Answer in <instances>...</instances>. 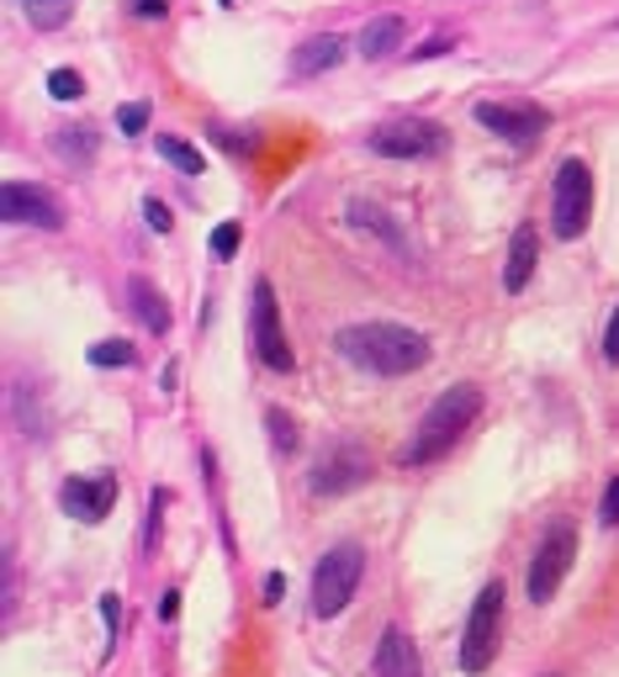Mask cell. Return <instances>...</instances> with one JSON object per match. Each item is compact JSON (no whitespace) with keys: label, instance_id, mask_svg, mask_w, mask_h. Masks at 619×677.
Returning <instances> with one entry per match:
<instances>
[{"label":"cell","instance_id":"obj_29","mask_svg":"<svg viewBox=\"0 0 619 677\" xmlns=\"http://www.w3.org/2000/svg\"><path fill=\"white\" fill-rule=\"evenodd\" d=\"M604 360L619 365V307H615V318H609V328H604Z\"/></svg>","mask_w":619,"mask_h":677},{"label":"cell","instance_id":"obj_31","mask_svg":"<svg viewBox=\"0 0 619 677\" xmlns=\"http://www.w3.org/2000/svg\"><path fill=\"white\" fill-rule=\"evenodd\" d=\"M101 619H106V630L117 635V624H122V603H117V593H101Z\"/></svg>","mask_w":619,"mask_h":677},{"label":"cell","instance_id":"obj_15","mask_svg":"<svg viewBox=\"0 0 619 677\" xmlns=\"http://www.w3.org/2000/svg\"><path fill=\"white\" fill-rule=\"evenodd\" d=\"M345 59V37H334V32H324V37H307L302 48L292 54V75H302V80H313V75H324V69H334V64Z\"/></svg>","mask_w":619,"mask_h":677},{"label":"cell","instance_id":"obj_30","mask_svg":"<svg viewBox=\"0 0 619 677\" xmlns=\"http://www.w3.org/2000/svg\"><path fill=\"white\" fill-rule=\"evenodd\" d=\"M598 519H604V524H619V476L609 482V493H604V508H598Z\"/></svg>","mask_w":619,"mask_h":677},{"label":"cell","instance_id":"obj_13","mask_svg":"<svg viewBox=\"0 0 619 677\" xmlns=\"http://www.w3.org/2000/svg\"><path fill=\"white\" fill-rule=\"evenodd\" d=\"M376 677H424L418 651H413V641L397 630V624H386L382 641H376Z\"/></svg>","mask_w":619,"mask_h":677},{"label":"cell","instance_id":"obj_24","mask_svg":"<svg viewBox=\"0 0 619 677\" xmlns=\"http://www.w3.org/2000/svg\"><path fill=\"white\" fill-rule=\"evenodd\" d=\"M144 217H148V228H154V234H170V223H176V217H170V206L159 202V196H148V202H144Z\"/></svg>","mask_w":619,"mask_h":677},{"label":"cell","instance_id":"obj_23","mask_svg":"<svg viewBox=\"0 0 619 677\" xmlns=\"http://www.w3.org/2000/svg\"><path fill=\"white\" fill-rule=\"evenodd\" d=\"M266 424H270V440H275V450H286V455H292V450H296V424H292V418H286L281 408H270Z\"/></svg>","mask_w":619,"mask_h":677},{"label":"cell","instance_id":"obj_10","mask_svg":"<svg viewBox=\"0 0 619 677\" xmlns=\"http://www.w3.org/2000/svg\"><path fill=\"white\" fill-rule=\"evenodd\" d=\"M371 476V455L360 450L354 440L334 444L324 461L313 466V493H328V498H339V493H350V487H360Z\"/></svg>","mask_w":619,"mask_h":677},{"label":"cell","instance_id":"obj_20","mask_svg":"<svg viewBox=\"0 0 619 677\" xmlns=\"http://www.w3.org/2000/svg\"><path fill=\"white\" fill-rule=\"evenodd\" d=\"M138 350L127 345V339H101V345H90V365H133Z\"/></svg>","mask_w":619,"mask_h":677},{"label":"cell","instance_id":"obj_28","mask_svg":"<svg viewBox=\"0 0 619 677\" xmlns=\"http://www.w3.org/2000/svg\"><path fill=\"white\" fill-rule=\"evenodd\" d=\"M212 138H217L223 148H244V154H255V148H260V138H255V133H244V138H238V133H228V127H217Z\"/></svg>","mask_w":619,"mask_h":677},{"label":"cell","instance_id":"obj_17","mask_svg":"<svg viewBox=\"0 0 619 677\" xmlns=\"http://www.w3.org/2000/svg\"><path fill=\"white\" fill-rule=\"evenodd\" d=\"M403 22L397 16H376V22H365V32H360V59H386V54H397L403 48Z\"/></svg>","mask_w":619,"mask_h":677},{"label":"cell","instance_id":"obj_6","mask_svg":"<svg viewBox=\"0 0 619 677\" xmlns=\"http://www.w3.org/2000/svg\"><path fill=\"white\" fill-rule=\"evenodd\" d=\"M577 556V530L556 519L551 530L540 534V545H534V561H530V598L534 603H551L561 588V577H566V566Z\"/></svg>","mask_w":619,"mask_h":677},{"label":"cell","instance_id":"obj_32","mask_svg":"<svg viewBox=\"0 0 619 677\" xmlns=\"http://www.w3.org/2000/svg\"><path fill=\"white\" fill-rule=\"evenodd\" d=\"M64 11H69V5H37L32 16H37L43 27H59V22H64Z\"/></svg>","mask_w":619,"mask_h":677},{"label":"cell","instance_id":"obj_27","mask_svg":"<svg viewBox=\"0 0 619 677\" xmlns=\"http://www.w3.org/2000/svg\"><path fill=\"white\" fill-rule=\"evenodd\" d=\"M127 11H133V16H144V22H165V11H170V0H133Z\"/></svg>","mask_w":619,"mask_h":677},{"label":"cell","instance_id":"obj_14","mask_svg":"<svg viewBox=\"0 0 619 677\" xmlns=\"http://www.w3.org/2000/svg\"><path fill=\"white\" fill-rule=\"evenodd\" d=\"M534 260H540V238H534V228L525 223V228H514V244H508V266H503V286L508 292H525L534 275Z\"/></svg>","mask_w":619,"mask_h":677},{"label":"cell","instance_id":"obj_16","mask_svg":"<svg viewBox=\"0 0 619 677\" xmlns=\"http://www.w3.org/2000/svg\"><path fill=\"white\" fill-rule=\"evenodd\" d=\"M127 296H133V313H138V324H144L148 334H165V328H170V307H165V296H159L154 281L133 275V281H127Z\"/></svg>","mask_w":619,"mask_h":677},{"label":"cell","instance_id":"obj_8","mask_svg":"<svg viewBox=\"0 0 619 677\" xmlns=\"http://www.w3.org/2000/svg\"><path fill=\"white\" fill-rule=\"evenodd\" d=\"M371 154L382 159H435L444 154V127L440 122H386L371 133Z\"/></svg>","mask_w":619,"mask_h":677},{"label":"cell","instance_id":"obj_9","mask_svg":"<svg viewBox=\"0 0 619 677\" xmlns=\"http://www.w3.org/2000/svg\"><path fill=\"white\" fill-rule=\"evenodd\" d=\"M0 212H5V223H27V228H43V234H59L64 228L59 196L43 191V185H27V180H5Z\"/></svg>","mask_w":619,"mask_h":677},{"label":"cell","instance_id":"obj_19","mask_svg":"<svg viewBox=\"0 0 619 677\" xmlns=\"http://www.w3.org/2000/svg\"><path fill=\"white\" fill-rule=\"evenodd\" d=\"M159 154L176 165L180 176H202V154H196L191 144H180V138H159Z\"/></svg>","mask_w":619,"mask_h":677},{"label":"cell","instance_id":"obj_26","mask_svg":"<svg viewBox=\"0 0 619 677\" xmlns=\"http://www.w3.org/2000/svg\"><path fill=\"white\" fill-rule=\"evenodd\" d=\"M234 249H238V223H223V228L212 234V255H217V260H228Z\"/></svg>","mask_w":619,"mask_h":677},{"label":"cell","instance_id":"obj_2","mask_svg":"<svg viewBox=\"0 0 619 677\" xmlns=\"http://www.w3.org/2000/svg\"><path fill=\"white\" fill-rule=\"evenodd\" d=\"M476 413H482V392H476V386H450V392H440V397L429 403V413L418 418V429H413L403 461H408V466L440 461L444 450H455V440L476 424Z\"/></svg>","mask_w":619,"mask_h":677},{"label":"cell","instance_id":"obj_35","mask_svg":"<svg viewBox=\"0 0 619 677\" xmlns=\"http://www.w3.org/2000/svg\"><path fill=\"white\" fill-rule=\"evenodd\" d=\"M27 11H37V5H69V0H22Z\"/></svg>","mask_w":619,"mask_h":677},{"label":"cell","instance_id":"obj_11","mask_svg":"<svg viewBox=\"0 0 619 677\" xmlns=\"http://www.w3.org/2000/svg\"><path fill=\"white\" fill-rule=\"evenodd\" d=\"M476 122L493 127L514 148H530L540 138V127H545V112H534V106H503V101H476Z\"/></svg>","mask_w":619,"mask_h":677},{"label":"cell","instance_id":"obj_5","mask_svg":"<svg viewBox=\"0 0 619 677\" xmlns=\"http://www.w3.org/2000/svg\"><path fill=\"white\" fill-rule=\"evenodd\" d=\"M498 630H503V583H487V588L476 593L466 635H461V667L472 677L493 667V656H498Z\"/></svg>","mask_w":619,"mask_h":677},{"label":"cell","instance_id":"obj_22","mask_svg":"<svg viewBox=\"0 0 619 677\" xmlns=\"http://www.w3.org/2000/svg\"><path fill=\"white\" fill-rule=\"evenodd\" d=\"M48 95H54V101H80V95H86V80H80L75 69H54V75H48Z\"/></svg>","mask_w":619,"mask_h":677},{"label":"cell","instance_id":"obj_18","mask_svg":"<svg viewBox=\"0 0 619 677\" xmlns=\"http://www.w3.org/2000/svg\"><path fill=\"white\" fill-rule=\"evenodd\" d=\"M59 154L86 170L90 159H95V133H90V127H59Z\"/></svg>","mask_w":619,"mask_h":677},{"label":"cell","instance_id":"obj_4","mask_svg":"<svg viewBox=\"0 0 619 677\" xmlns=\"http://www.w3.org/2000/svg\"><path fill=\"white\" fill-rule=\"evenodd\" d=\"M593 212V170L583 159H561L556 185H551V228L556 238H577Z\"/></svg>","mask_w":619,"mask_h":677},{"label":"cell","instance_id":"obj_7","mask_svg":"<svg viewBox=\"0 0 619 677\" xmlns=\"http://www.w3.org/2000/svg\"><path fill=\"white\" fill-rule=\"evenodd\" d=\"M249 334H255V350L266 360L270 371H292L296 354L281 334V307H275V292L270 281H255V302H249Z\"/></svg>","mask_w":619,"mask_h":677},{"label":"cell","instance_id":"obj_12","mask_svg":"<svg viewBox=\"0 0 619 677\" xmlns=\"http://www.w3.org/2000/svg\"><path fill=\"white\" fill-rule=\"evenodd\" d=\"M112 503H117V476H112V472L64 482V508H69L80 524H101V519L112 514Z\"/></svg>","mask_w":619,"mask_h":677},{"label":"cell","instance_id":"obj_25","mask_svg":"<svg viewBox=\"0 0 619 677\" xmlns=\"http://www.w3.org/2000/svg\"><path fill=\"white\" fill-rule=\"evenodd\" d=\"M117 127H122V133H144V127H148V106H144V101L122 106V112H117Z\"/></svg>","mask_w":619,"mask_h":677},{"label":"cell","instance_id":"obj_33","mask_svg":"<svg viewBox=\"0 0 619 677\" xmlns=\"http://www.w3.org/2000/svg\"><path fill=\"white\" fill-rule=\"evenodd\" d=\"M281 593H286V577H281V572H270V577H266V603H281Z\"/></svg>","mask_w":619,"mask_h":677},{"label":"cell","instance_id":"obj_21","mask_svg":"<svg viewBox=\"0 0 619 677\" xmlns=\"http://www.w3.org/2000/svg\"><path fill=\"white\" fill-rule=\"evenodd\" d=\"M350 217H354V223H360V228H376V234H382L386 244H392V249H403V234H397V228L386 223V217H382V212H376V206L354 202V206H350Z\"/></svg>","mask_w":619,"mask_h":677},{"label":"cell","instance_id":"obj_1","mask_svg":"<svg viewBox=\"0 0 619 677\" xmlns=\"http://www.w3.org/2000/svg\"><path fill=\"white\" fill-rule=\"evenodd\" d=\"M334 350L371 376H413L418 365H429V339L403 324H350L339 328Z\"/></svg>","mask_w":619,"mask_h":677},{"label":"cell","instance_id":"obj_3","mask_svg":"<svg viewBox=\"0 0 619 677\" xmlns=\"http://www.w3.org/2000/svg\"><path fill=\"white\" fill-rule=\"evenodd\" d=\"M360 577H365V551H360L354 540L334 545V551L318 561V572H313V614L334 619L354 598Z\"/></svg>","mask_w":619,"mask_h":677},{"label":"cell","instance_id":"obj_34","mask_svg":"<svg viewBox=\"0 0 619 677\" xmlns=\"http://www.w3.org/2000/svg\"><path fill=\"white\" fill-rule=\"evenodd\" d=\"M180 614V593H165L159 598V619H176Z\"/></svg>","mask_w":619,"mask_h":677}]
</instances>
